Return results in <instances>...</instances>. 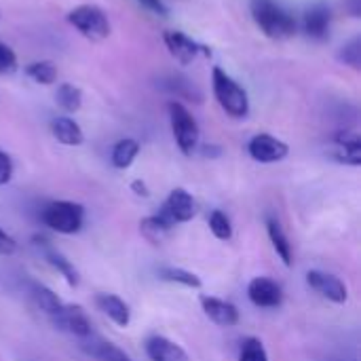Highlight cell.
I'll return each instance as SVG.
<instances>
[{
  "mask_svg": "<svg viewBox=\"0 0 361 361\" xmlns=\"http://www.w3.org/2000/svg\"><path fill=\"white\" fill-rule=\"evenodd\" d=\"M252 17L264 36L273 40H288L296 34V17L279 0H252Z\"/></svg>",
  "mask_w": 361,
  "mask_h": 361,
  "instance_id": "6da1fadb",
  "label": "cell"
},
{
  "mask_svg": "<svg viewBox=\"0 0 361 361\" xmlns=\"http://www.w3.org/2000/svg\"><path fill=\"white\" fill-rule=\"evenodd\" d=\"M212 89H214V95H216L220 108L228 116L245 118L250 114V97H247L245 89L218 66L212 70Z\"/></svg>",
  "mask_w": 361,
  "mask_h": 361,
  "instance_id": "7a4b0ae2",
  "label": "cell"
},
{
  "mask_svg": "<svg viewBox=\"0 0 361 361\" xmlns=\"http://www.w3.org/2000/svg\"><path fill=\"white\" fill-rule=\"evenodd\" d=\"M167 112H169V123H171V133L173 140L178 144V148L182 150V154L190 157L195 154L197 146H199V123L195 121V116L188 112L186 106H182L180 102H169L167 104Z\"/></svg>",
  "mask_w": 361,
  "mask_h": 361,
  "instance_id": "3957f363",
  "label": "cell"
},
{
  "mask_svg": "<svg viewBox=\"0 0 361 361\" xmlns=\"http://www.w3.org/2000/svg\"><path fill=\"white\" fill-rule=\"evenodd\" d=\"M42 222L59 235H74L85 224V207L74 201H53L44 207Z\"/></svg>",
  "mask_w": 361,
  "mask_h": 361,
  "instance_id": "277c9868",
  "label": "cell"
},
{
  "mask_svg": "<svg viewBox=\"0 0 361 361\" xmlns=\"http://www.w3.org/2000/svg\"><path fill=\"white\" fill-rule=\"evenodd\" d=\"M68 23L89 40H106L110 36L108 15L95 4H80L68 13Z\"/></svg>",
  "mask_w": 361,
  "mask_h": 361,
  "instance_id": "5b68a950",
  "label": "cell"
},
{
  "mask_svg": "<svg viewBox=\"0 0 361 361\" xmlns=\"http://www.w3.org/2000/svg\"><path fill=\"white\" fill-rule=\"evenodd\" d=\"M157 216L163 218L169 226L190 222L197 216V201L192 199V195L188 190L173 188L169 192V197L165 199V203H163V207H161V212Z\"/></svg>",
  "mask_w": 361,
  "mask_h": 361,
  "instance_id": "8992f818",
  "label": "cell"
},
{
  "mask_svg": "<svg viewBox=\"0 0 361 361\" xmlns=\"http://www.w3.org/2000/svg\"><path fill=\"white\" fill-rule=\"evenodd\" d=\"M51 324L59 330V332H66L70 336H76V338H89L93 334V326L87 317V313L76 307V305H61V309L49 317Z\"/></svg>",
  "mask_w": 361,
  "mask_h": 361,
  "instance_id": "52a82bcc",
  "label": "cell"
},
{
  "mask_svg": "<svg viewBox=\"0 0 361 361\" xmlns=\"http://www.w3.org/2000/svg\"><path fill=\"white\" fill-rule=\"evenodd\" d=\"M163 40H165V47H167L169 55L176 61H180L182 66L192 63L199 55H209V49L207 47L199 44L197 40H192L190 36H186L180 30H167L163 34Z\"/></svg>",
  "mask_w": 361,
  "mask_h": 361,
  "instance_id": "ba28073f",
  "label": "cell"
},
{
  "mask_svg": "<svg viewBox=\"0 0 361 361\" xmlns=\"http://www.w3.org/2000/svg\"><path fill=\"white\" fill-rule=\"evenodd\" d=\"M247 152L254 161L258 163H279L288 157L290 146L286 142H281L275 135L269 133H258L250 140L247 144Z\"/></svg>",
  "mask_w": 361,
  "mask_h": 361,
  "instance_id": "9c48e42d",
  "label": "cell"
},
{
  "mask_svg": "<svg viewBox=\"0 0 361 361\" xmlns=\"http://www.w3.org/2000/svg\"><path fill=\"white\" fill-rule=\"evenodd\" d=\"M307 283H309V288H311L313 292H317L322 298H326V300H330V302H334V305H345L347 298H349L347 286H345L338 277H334V275H330V273H324V271H309V273H307Z\"/></svg>",
  "mask_w": 361,
  "mask_h": 361,
  "instance_id": "30bf717a",
  "label": "cell"
},
{
  "mask_svg": "<svg viewBox=\"0 0 361 361\" xmlns=\"http://www.w3.org/2000/svg\"><path fill=\"white\" fill-rule=\"evenodd\" d=\"M330 23H332V11L322 0L311 4L302 15V32L311 40H317V42H322L330 36Z\"/></svg>",
  "mask_w": 361,
  "mask_h": 361,
  "instance_id": "8fae6325",
  "label": "cell"
},
{
  "mask_svg": "<svg viewBox=\"0 0 361 361\" xmlns=\"http://www.w3.org/2000/svg\"><path fill=\"white\" fill-rule=\"evenodd\" d=\"M247 298L260 309H277L283 302V290L269 277H254L247 286Z\"/></svg>",
  "mask_w": 361,
  "mask_h": 361,
  "instance_id": "7c38bea8",
  "label": "cell"
},
{
  "mask_svg": "<svg viewBox=\"0 0 361 361\" xmlns=\"http://www.w3.org/2000/svg\"><path fill=\"white\" fill-rule=\"evenodd\" d=\"M157 87L178 99H188V102H195V104H201L203 102V91L186 76L182 74H165L157 80Z\"/></svg>",
  "mask_w": 361,
  "mask_h": 361,
  "instance_id": "4fadbf2b",
  "label": "cell"
},
{
  "mask_svg": "<svg viewBox=\"0 0 361 361\" xmlns=\"http://www.w3.org/2000/svg\"><path fill=\"white\" fill-rule=\"evenodd\" d=\"M34 245L42 252V256H44V260L57 271V273H61V277L68 281V286H78V281H80V277H78V271L74 269V264L61 254V252H57L44 237H36L34 239Z\"/></svg>",
  "mask_w": 361,
  "mask_h": 361,
  "instance_id": "5bb4252c",
  "label": "cell"
},
{
  "mask_svg": "<svg viewBox=\"0 0 361 361\" xmlns=\"http://www.w3.org/2000/svg\"><path fill=\"white\" fill-rule=\"evenodd\" d=\"M201 307L205 315L222 328H233L239 324V311L233 302L216 298V296H201Z\"/></svg>",
  "mask_w": 361,
  "mask_h": 361,
  "instance_id": "9a60e30c",
  "label": "cell"
},
{
  "mask_svg": "<svg viewBox=\"0 0 361 361\" xmlns=\"http://www.w3.org/2000/svg\"><path fill=\"white\" fill-rule=\"evenodd\" d=\"M334 159L343 165L360 167L361 165V140L353 131H341L334 137Z\"/></svg>",
  "mask_w": 361,
  "mask_h": 361,
  "instance_id": "2e32d148",
  "label": "cell"
},
{
  "mask_svg": "<svg viewBox=\"0 0 361 361\" xmlns=\"http://www.w3.org/2000/svg\"><path fill=\"white\" fill-rule=\"evenodd\" d=\"M146 355L150 361H190L188 353L165 336H150L146 341Z\"/></svg>",
  "mask_w": 361,
  "mask_h": 361,
  "instance_id": "e0dca14e",
  "label": "cell"
},
{
  "mask_svg": "<svg viewBox=\"0 0 361 361\" xmlns=\"http://www.w3.org/2000/svg\"><path fill=\"white\" fill-rule=\"evenodd\" d=\"M95 307L110 319L114 322L118 328H127L131 324V311H129V305L114 296V294H97L95 296Z\"/></svg>",
  "mask_w": 361,
  "mask_h": 361,
  "instance_id": "ac0fdd59",
  "label": "cell"
},
{
  "mask_svg": "<svg viewBox=\"0 0 361 361\" xmlns=\"http://www.w3.org/2000/svg\"><path fill=\"white\" fill-rule=\"evenodd\" d=\"M51 133L53 137L63 146H80L85 142V133L80 125L70 116H57L51 121Z\"/></svg>",
  "mask_w": 361,
  "mask_h": 361,
  "instance_id": "d6986e66",
  "label": "cell"
},
{
  "mask_svg": "<svg viewBox=\"0 0 361 361\" xmlns=\"http://www.w3.org/2000/svg\"><path fill=\"white\" fill-rule=\"evenodd\" d=\"M85 341V345H82V349L89 353V355H93L95 360L99 361H133L123 349H118L116 345H112V343H108V341H102V338H95L93 334L89 336V338H82Z\"/></svg>",
  "mask_w": 361,
  "mask_h": 361,
  "instance_id": "ffe728a7",
  "label": "cell"
},
{
  "mask_svg": "<svg viewBox=\"0 0 361 361\" xmlns=\"http://www.w3.org/2000/svg\"><path fill=\"white\" fill-rule=\"evenodd\" d=\"M267 231H269L271 243H273L277 256L281 258V262H283L286 267H292V245H290V239H288L286 231L281 228L279 220L267 218Z\"/></svg>",
  "mask_w": 361,
  "mask_h": 361,
  "instance_id": "44dd1931",
  "label": "cell"
},
{
  "mask_svg": "<svg viewBox=\"0 0 361 361\" xmlns=\"http://www.w3.org/2000/svg\"><path fill=\"white\" fill-rule=\"evenodd\" d=\"M30 294H32L36 307H38L40 311H44L49 317L55 315V313L61 309V305H63L51 288H47V286H42V283H38V281H32V283H30Z\"/></svg>",
  "mask_w": 361,
  "mask_h": 361,
  "instance_id": "7402d4cb",
  "label": "cell"
},
{
  "mask_svg": "<svg viewBox=\"0 0 361 361\" xmlns=\"http://www.w3.org/2000/svg\"><path fill=\"white\" fill-rule=\"evenodd\" d=\"M140 154V144L137 140H131V137H125V140H118L112 148V165L116 169H127L131 167V163L137 159Z\"/></svg>",
  "mask_w": 361,
  "mask_h": 361,
  "instance_id": "603a6c76",
  "label": "cell"
},
{
  "mask_svg": "<svg viewBox=\"0 0 361 361\" xmlns=\"http://www.w3.org/2000/svg\"><path fill=\"white\" fill-rule=\"evenodd\" d=\"M55 102L61 110H66L68 114H74L80 110L82 106V91L70 82H61L57 87V93H55Z\"/></svg>",
  "mask_w": 361,
  "mask_h": 361,
  "instance_id": "cb8c5ba5",
  "label": "cell"
},
{
  "mask_svg": "<svg viewBox=\"0 0 361 361\" xmlns=\"http://www.w3.org/2000/svg\"><path fill=\"white\" fill-rule=\"evenodd\" d=\"M171 228L173 226H169L163 218H159V216H148V218H144L142 222H140V231H142V235L150 241V243H163L165 239H167V235L171 233Z\"/></svg>",
  "mask_w": 361,
  "mask_h": 361,
  "instance_id": "d4e9b609",
  "label": "cell"
},
{
  "mask_svg": "<svg viewBox=\"0 0 361 361\" xmlns=\"http://www.w3.org/2000/svg\"><path fill=\"white\" fill-rule=\"evenodd\" d=\"M25 74L38 85H53L57 80V66L53 61H32L25 66Z\"/></svg>",
  "mask_w": 361,
  "mask_h": 361,
  "instance_id": "484cf974",
  "label": "cell"
},
{
  "mask_svg": "<svg viewBox=\"0 0 361 361\" xmlns=\"http://www.w3.org/2000/svg\"><path fill=\"white\" fill-rule=\"evenodd\" d=\"M159 277L163 281H169V283H178V286H184V288H195L199 290L201 288V279L190 273V271H184V269H176V267H165L159 271Z\"/></svg>",
  "mask_w": 361,
  "mask_h": 361,
  "instance_id": "4316f807",
  "label": "cell"
},
{
  "mask_svg": "<svg viewBox=\"0 0 361 361\" xmlns=\"http://www.w3.org/2000/svg\"><path fill=\"white\" fill-rule=\"evenodd\" d=\"M209 231L214 233L216 239L220 241H228L233 237V224H231V218L220 212V209H214L212 216H209Z\"/></svg>",
  "mask_w": 361,
  "mask_h": 361,
  "instance_id": "83f0119b",
  "label": "cell"
},
{
  "mask_svg": "<svg viewBox=\"0 0 361 361\" xmlns=\"http://www.w3.org/2000/svg\"><path fill=\"white\" fill-rule=\"evenodd\" d=\"M338 61H343L345 66L353 68V70H361V38L355 36L351 38L347 44L341 47L338 51Z\"/></svg>",
  "mask_w": 361,
  "mask_h": 361,
  "instance_id": "f1b7e54d",
  "label": "cell"
},
{
  "mask_svg": "<svg viewBox=\"0 0 361 361\" xmlns=\"http://www.w3.org/2000/svg\"><path fill=\"white\" fill-rule=\"evenodd\" d=\"M239 361H269V353L258 338H247L241 347Z\"/></svg>",
  "mask_w": 361,
  "mask_h": 361,
  "instance_id": "f546056e",
  "label": "cell"
},
{
  "mask_svg": "<svg viewBox=\"0 0 361 361\" xmlns=\"http://www.w3.org/2000/svg\"><path fill=\"white\" fill-rule=\"evenodd\" d=\"M15 70H17V55H15V51L8 44L0 42V76L13 74Z\"/></svg>",
  "mask_w": 361,
  "mask_h": 361,
  "instance_id": "4dcf8cb0",
  "label": "cell"
},
{
  "mask_svg": "<svg viewBox=\"0 0 361 361\" xmlns=\"http://www.w3.org/2000/svg\"><path fill=\"white\" fill-rule=\"evenodd\" d=\"M13 178V161L6 152L0 150V186L8 184Z\"/></svg>",
  "mask_w": 361,
  "mask_h": 361,
  "instance_id": "1f68e13d",
  "label": "cell"
},
{
  "mask_svg": "<svg viewBox=\"0 0 361 361\" xmlns=\"http://www.w3.org/2000/svg\"><path fill=\"white\" fill-rule=\"evenodd\" d=\"M140 6H144L146 11L159 15V17H167L169 15V6L163 2V0H137Z\"/></svg>",
  "mask_w": 361,
  "mask_h": 361,
  "instance_id": "d6a6232c",
  "label": "cell"
},
{
  "mask_svg": "<svg viewBox=\"0 0 361 361\" xmlns=\"http://www.w3.org/2000/svg\"><path fill=\"white\" fill-rule=\"evenodd\" d=\"M17 252V241L0 228V256H13Z\"/></svg>",
  "mask_w": 361,
  "mask_h": 361,
  "instance_id": "836d02e7",
  "label": "cell"
},
{
  "mask_svg": "<svg viewBox=\"0 0 361 361\" xmlns=\"http://www.w3.org/2000/svg\"><path fill=\"white\" fill-rule=\"evenodd\" d=\"M131 190L137 195V197H148L150 195V190H148V186L144 184V182H140V180H135L133 184H131Z\"/></svg>",
  "mask_w": 361,
  "mask_h": 361,
  "instance_id": "e575fe53",
  "label": "cell"
},
{
  "mask_svg": "<svg viewBox=\"0 0 361 361\" xmlns=\"http://www.w3.org/2000/svg\"><path fill=\"white\" fill-rule=\"evenodd\" d=\"M349 8H351V15H353V17H360V13H361L360 0H351V4H349Z\"/></svg>",
  "mask_w": 361,
  "mask_h": 361,
  "instance_id": "d590c367",
  "label": "cell"
}]
</instances>
